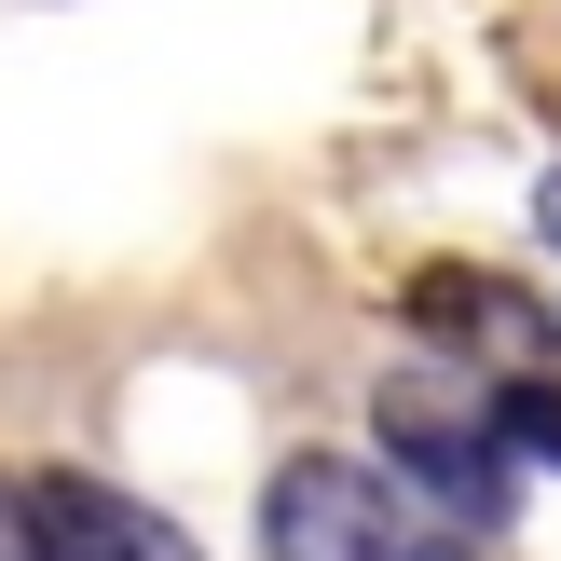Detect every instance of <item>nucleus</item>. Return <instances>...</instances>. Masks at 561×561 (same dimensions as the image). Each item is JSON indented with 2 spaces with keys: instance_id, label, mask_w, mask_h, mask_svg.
Instances as JSON below:
<instances>
[{
  "instance_id": "f03ea898",
  "label": "nucleus",
  "mask_w": 561,
  "mask_h": 561,
  "mask_svg": "<svg viewBox=\"0 0 561 561\" xmlns=\"http://www.w3.org/2000/svg\"><path fill=\"white\" fill-rule=\"evenodd\" d=\"M261 561H425V535L398 520V480L356 453H288L261 493Z\"/></svg>"
},
{
  "instance_id": "20e7f679",
  "label": "nucleus",
  "mask_w": 561,
  "mask_h": 561,
  "mask_svg": "<svg viewBox=\"0 0 561 561\" xmlns=\"http://www.w3.org/2000/svg\"><path fill=\"white\" fill-rule=\"evenodd\" d=\"M411 329L466 343V370H480L493 343H507V356H548V316L507 288V274H425V288H411Z\"/></svg>"
},
{
  "instance_id": "f257e3e1",
  "label": "nucleus",
  "mask_w": 561,
  "mask_h": 561,
  "mask_svg": "<svg viewBox=\"0 0 561 561\" xmlns=\"http://www.w3.org/2000/svg\"><path fill=\"white\" fill-rule=\"evenodd\" d=\"M370 425H383V480L425 493L438 520L493 535V520L520 507V453H507V425H493V370H466V356H411V370H383Z\"/></svg>"
},
{
  "instance_id": "39448f33",
  "label": "nucleus",
  "mask_w": 561,
  "mask_h": 561,
  "mask_svg": "<svg viewBox=\"0 0 561 561\" xmlns=\"http://www.w3.org/2000/svg\"><path fill=\"white\" fill-rule=\"evenodd\" d=\"M493 425H507L520 466H548V480H561V383H548V370H493Z\"/></svg>"
},
{
  "instance_id": "6e6552de",
  "label": "nucleus",
  "mask_w": 561,
  "mask_h": 561,
  "mask_svg": "<svg viewBox=\"0 0 561 561\" xmlns=\"http://www.w3.org/2000/svg\"><path fill=\"white\" fill-rule=\"evenodd\" d=\"M425 561H466V548H425Z\"/></svg>"
},
{
  "instance_id": "0eeeda50",
  "label": "nucleus",
  "mask_w": 561,
  "mask_h": 561,
  "mask_svg": "<svg viewBox=\"0 0 561 561\" xmlns=\"http://www.w3.org/2000/svg\"><path fill=\"white\" fill-rule=\"evenodd\" d=\"M535 233L561 247V164H548V179H535Z\"/></svg>"
},
{
  "instance_id": "423d86ee",
  "label": "nucleus",
  "mask_w": 561,
  "mask_h": 561,
  "mask_svg": "<svg viewBox=\"0 0 561 561\" xmlns=\"http://www.w3.org/2000/svg\"><path fill=\"white\" fill-rule=\"evenodd\" d=\"M0 561H42L27 548V480H0Z\"/></svg>"
},
{
  "instance_id": "7ed1b4c3",
  "label": "nucleus",
  "mask_w": 561,
  "mask_h": 561,
  "mask_svg": "<svg viewBox=\"0 0 561 561\" xmlns=\"http://www.w3.org/2000/svg\"><path fill=\"white\" fill-rule=\"evenodd\" d=\"M27 548L42 561H206L151 493L82 480V466H27Z\"/></svg>"
}]
</instances>
